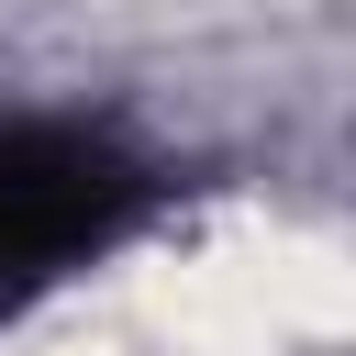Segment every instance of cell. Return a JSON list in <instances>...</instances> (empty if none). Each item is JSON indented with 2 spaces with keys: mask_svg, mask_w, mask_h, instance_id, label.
Wrapping results in <instances>:
<instances>
[{
  "mask_svg": "<svg viewBox=\"0 0 356 356\" xmlns=\"http://www.w3.org/2000/svg\"><path fill=\"white\" fill-rule=\"evenodd\" d=\"M145 211V167L111 156L100 134L67 122H11L0 134V312L89 267L122 222Z\"/></svg>",
  "mask_w": 356,
  "mask_h": 356,
  "instance_id": "6da1fadb",
  "label": "cell"
}]
</instances>
